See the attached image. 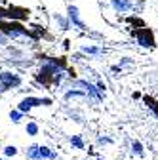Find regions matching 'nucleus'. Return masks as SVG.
Wrapping results in <instances>:
<instances>
[{
  "mask_svg": "<svg viewBox=\"0 0 158 160\" xmlns=\"http://www.w3.org/2000/svg\"><path fill=\"white\" fill-rule=\"evenodd\" d=\"M133 34L137 36L141 46H152L154 44V38H152V32L149 29H139V31H133Z\"/></svg>",
  "mask_w": 158,
  "mask_h": 160,
  "instance_id": "1",
  "label": "nucleus"
},
{
  "mask_svg": "<svg viewBox=\"0 0 158 160\" xmlns=\"http://www.w3.org/2000/svg\"><path fill=\"white\" fill-rule=\"evenodd\" d=\"M36 105H42V99H36V97H27L19 103V112H29L32 107Z\"/></svg>",
  "mask_w": 158,
  "mask_h": 160,
  "instance_id": "2",
  "label": "nucleus"
},
{
  "mask_svg": "<svg viewBox=\"0 0 158 160\" xmlns=\"http://www.w3.org/2000/svg\"><path fill=\"white\" fill-rule=\"evenodd\" d=\"M0 80L4 82V88H8V86H17V84H19V78L13 76V74H10V72H0Z\"/></svg>",
  "mask_w": 158,
  "mask_h": 160,
  "instance_id": "3",
  "label": "nucleus"
},
{
  "mask_svg": "<svg viewBox=\"0 0 158 160\" xmlns=\"http://www.w3.org/2000/svg\"><path fill=\"white\" fill-rule=\"evenodd\" d=\"M112 6L118 12H124V10H130L131 8V2H130V0H112Z\"/></svg>",
  "mask_w": 158,
  "mask_h": 160,
  "instance_id": "4",
  "label": "nucleus"
},
{
  "mask_svg": "<svg viewBox=\"0 0 158 160\" xmlns=\"http://www.w3.org/2000/svg\"><path fill=\"white\" fill-rule=\"evenodd\" d=\"M69 15H71V19H72V21H74V25H76V27H80V29H84V25L80 23V19H78V10H76L74 6H71V8H69Z\"/></svg>",
  "mask_w": 158,
  "mask_h": 160,
  "instance_id": "5",
  "label": "nucleus"
},
{
  "mask_svg": "<svg viewBox=\"0 0 158 160\" xmlns=\"http://www.w3.org/2000/svg\"><path fill=\"white\" fill-rule=\"evenodd\" d=\"M57 154L52 152L48 147H38V158H55Z\"/></svg>",
  "mask_w": 158,
  "mask_h": 160,
  "instance_id": "6",
  "label": "nucleus"
},
{
  "mask_svg": "<svg viewBox=\"0 0 158 160\" xmlns=\"http://www.w3.org/2000/svg\"><path fill=\"white\" fill-rule=\"evenodd\" d=\"M145 103H147V105H149V107L154 111V114L158 116V101H152L151 97H145Z\"/></svg>",
  "mask_w": 158,
  "mask_h": 160,
  "instance_id": "7",
  "label": "nucleus"
},
{
  "mask_svg": "<svg viewBox=\"0 0 158 160\" xmlns=\"http://www.w3.org/2000/svg\"><path fill=\"white\" fill-rule=\"evenodd\" d=\"M27 158H38V147H36V145L29 147V151H27Z\"/></svg>",
  "mask_w": 158,
  "mask_h": 160,
  "instance_id": "8",
  "label": "nucleus"
},
{
  "mask_svg": "<svg viewBox=\"0 0 158 160\" xmlns=\"http://www.w3.org/2000/svg\"><path fill=\"white\" fill-rule=\"evenodd\" d=\"M131 151H133L135 154H139V156H141V154H143V145H141V143H137V141H133Z\"/></svg>",
  "mask_w": 158,
  "mask_h": 160,
  "instance_id": "9",
  "label": "nucleus"
},
{
  "mask_svg": "<svg viewBox=\"0 0 158 160\" xmlns=\"http://www.w3.org/2000/svg\"><path fill=\"white\" fill-rule=\"evenodd\" d=\"M27 133H29V135H36V133H38V126H36L34 122L27 124Z\"/></svg>",
  "mask_w": 158,
  "mask_h": 160,
  "instance_id": "10",
  "label": "nucleus"
},
{
  "mask_svg": "<svg viewBox=\"0 0 158 160\" xmlns=\"http://www.w3.org/2000/svg\"><path fill=\"white\" fill-rule=\"evenodd\" d=\"M71 143H72L74 147H78V149H82V147H84V143H82V139H80V137H72V139H71Z\"/></svg>",
  "mask_w": 158,
  "mask_h": 160,
  "instance_id": "11",
  "label": "nucleus"
},
{
  "mask_svg": "<svg viewBox=\"0 0 158 160\" xmlns=\"http://www.w3.org/2000/svg\"><path fill=\"white\" fill-rule=\"evenodd\" d=\"M4 154H6V156H15V154H17V149H15V147H6V149H4Z\"/></svg>",
  "mask_w": 158,
  "mask_h": 160,
  "instance_id": "12",
  "label": "nucleus"
},
{
  "mask_svg": "<svg viewBox=\"0 0 158 160\" xmlns=\"http://www.w3.org/2000/svg\"><path fill=\"white\" fill-rule=\"evenodd\" d=\"M10 116H12L13 122H19V118H21V112H19V111H13V112H10Z\"/></svg>",
  "mask_w": 158,
  "mask_h": 160,
  "instance_id": "13",
  "label": "nucleus"
},
{
  "mask_svg": "<svg viewBox=\"0 0 158 160\" xmlns=\"http://www.w3.org/2000/svg\"><path fill=\"white\" fill-rule=\"evenodd\" d=\"M86 52H90V53H99L101 50L99 48H86Z\"/></svg>",
  "mask_w": 158,
  "mask_h": 160,
  "instance_id": "14",
  "label": "nucleus"
},
{
  "mask_svg": "<svg viewBox=\"0 0 158 160\" xmlns=\"http://www.w3.org/2000/svg\"><path fill=\"white\" fill-rule=\"evenodd\" d=\"M99 160H101V158H99Z\"/></svg>",
  "mask_w": 158,
  "mask_h": 160,
  "instance_id": "15",
  "label": "nucleus"
}]
</instances>
